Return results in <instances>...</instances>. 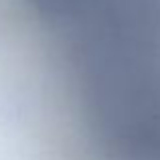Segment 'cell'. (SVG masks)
Instances as JSON below:
<instances>
[{"mask_svg": "<svg viewBox=\"0 0 160 160\" xmlns=\"http://www.w3.org/2000/svg\"><path fill=\"white\" fill-rule=\"evenodd\" d=\"M83 81L108 148L160 160V0H37Z\"/></svg>", "mask_w": 160, "mask_h": 160, "instance_id": "1", "label": "cell"}]
</instances>
